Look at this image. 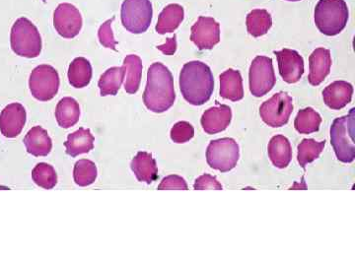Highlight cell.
<instances>
[{
    "mask_svg": "<svg viewBox=\"0 0 355 266\" xmlns=\"http://www.w3.org/2000/svg\"><path fill=\"white\" fill-rule=\"evenodd\" d=\"M11 49L16 55L36 58L42 53V37L38 28L28 18L17 19L11 28Z\"/></svg>",
    "mask_w": 355,
    "mask_h": 266,
    "instance_id": "obj_4",
    "label": "cell"
},
{
    "mask_svg": "<svg viewBox=\"0 0 355 266\" xmlns=\"http://www.w3.org/2000/svg\"><path fill=\"white\" fill-rule=\"evenodd\" d=\"M124 71V90L128 94H135L138 91L141 75H142V61L138 55L129 54L127 55L122 64Z\"/></svg>",
    "mask_w": 355,
    "mask_h": 266,
    "instance_id": "obj_25",
    "label": "cell"
},
{
    "mask_svg": "<svg viewBox=\"0 0 355 266\" xmlns=\"http://www.w3.org/2000/svg\"><path fill=\"white\" fill-rule=\"evenodd\" d=\"M354 122V108H351L349 114L335 118L331 126V143L337 160L342 163H352L355 159Z\"/></svg>",
    "mask_w": 355,
    "mask_h": 266,
    "instance_id": "obj_5",
    "label": "cell"
},
{
    "mask_svg": "<svg viewBox=\"0 0 355 266\" xmlns=\"http://www.w3.org/2000/svg\"><path fill=\"white\" fill-rule=\"evenodd\" d=\"M124 71L122 67H111L103 73L99 79L98 86L102 97L117 95L124 82Z\"/></svg>",
    "mask_w": 355,
    "mask_h": 266,
    "instance_id": "obj_27",
    "label": "cell"
},
{
    "mask_svg": "<svg viewBox=\"0 0 355 266\" xmlns=\"http://www.w3.org/2000/svg\"><path fill=\"white\" fill-rule=\"evenodd\" d=\"M287 1H300V0H287Z\"/></svg>",
    "mask_w": 355,
    "mask_h": 266,
    "instance_id": "obj_38",
    "label": "cell"
},
{
    "mask_svg": "<svg viewBox=\"0 0 355 266\" xmlns=\"http://www.w3.org/2000/svg\"><path fill=\"white\" fill-rule=\"evenodd\" d=\"M130 168L136 178L141 183L150 184L157 178V164L150 153L138 152L131 161Z\"/></svg>",
    "mask_w": 355,
    "mask_h": 266,
    "instance_id": "obj_19",
    "label": "cell"
},
{
    "mask_svg": "<svg viewBox=\"0 0 355 266\" xmlns=\"http://www.w3.org/2000/svg\"><path fill=\"white\" fill-rule=\"evenodd\" d=\"M97 167L94 162L81 159L77 161L74 165L73 170V178L77 185L79 186H88L95 183L97 178Z\"/></svg>",
    "mask_w": 355,
    "mask_h": 266,
    "instance_id": "obj_30",
    "label": "cell"
},
{
    "mask_svg": "<svg viewBox=\"0 0 355 266\" xmlns=\"http://www.w3.org/2000/svg\"><path fill=\"white\" fill-rule=\"evenodd\" d=\"M232 111L226 105H217L205 111L201 116V126L207 134L224 131L230 124Z\"/></svg>",
    "mask_w": 355,
    "mask_h": 266,
    "instance_id": "obj_15",
    "label": "cell"
},
{
    "mask_svg": "<svg viewBox=\"0 0 355 266\" xmlns=\"http://www.w3.org/2000/svg\"><path fill=\"white\" fill-rule=\"evenodd\" d=\"M27 113L23 105L12 103L0 113V132L6 138H15L26 124Z\"/></svg>",
    "mask_w": 355,
    "mask_h": 266,
    "instance_id": "obj_13",
    "label": "cell"
},
{
    "mask_svg": "<svg viewBox=\"0 0 355 266\" xmlns=\"http://www.w3.org/2000/svg\"><path fill=\"white\" fill-rule=\"evenodd\" d=\"M293 112L292 98L285 92L274 94L263 102L260 108V115L264 123L271 127L285 125Z\"/></svg>",
    "mask_w": 355,
    "mask_h": 266,
    "instance_id": "obj_10",
    "label": "cell"
},
{
    "mask_svg": "<svg viewBox=\"0 0 355 266\" xmlns=\"http://www.w3.org/2000/svg\"><path fill=\"white\" fill-rule=\"evenodd\" d=\"M59 83V75L55 68L48 64H42L30 74V92L36 100L48 102L53 100L58 92Z\"/></svg>",
    "mask_w": 355,
    "mask_h": 266,
    "instance_id": "obj_8",
    "label": "cell"
},
{
    "mask_svg": "<svg viewBox=\"0 0 355 266\" xmlns=\"http://www.w3.org/2000/svg\"><path fill=\"white\" fill-rule=\"evenodd\" d=\"M55 118L58 125L62 128H70L74 126L80 118V107L75 99L65 97L56 105Z\"/></svg>",
    "mask_w": 355,
    "mask_h": 266,
    "instance_id": "obj_24",
    "label": "cell"
},
{
    "mask_svg": "<svg viewBox=\"0 0 355 266\" xmlns=\"http://www.w3.org/2000/svg\"><path fill=\"white\" fill-rule=\"evenodd\" d=\"M240 150L233 138H220L212 140L206 150L207 164L214 170L227 173L236 167Z\"/></svg>",
    "mask_w": 355,
    "mask_h": 266,
    "instance_id": "obj_7",
    "label": "cell"
},
{
    "mask_svg": "<svg viewBox=\"0 0 355 266\" xmlns=\"http://www.w3.org/2000/svg\"><path fill=\"white\" fill-rule=\"evenodd\" d=\"M190 40L198 49H211L220 42V25L211 17L200 16L191 27Z\"/></svg>",
    "mask_w": 355,
    "mask_h": 266,
    "instance_id": "obj_12",
    "label": "cell"
},
{
    "mask_svg": "<svg viewBox=\"0 0 355 266\" xmlns=\"http://www.w3.org/2000/svg\"><path fill=\"white\" fill-rule=\"evenodd\" d=\"M170 136L175 143H185L195 136V128L188 121H179L172 127Z\"/></svg>",
    "mask_w": 355,
    "mask_h": 266,
    "instance_id": "obj_33",
    "label": "cell"
},
{
    "mask_svg": "<svg viewBox=\"0 0 355 266\" xmlns=\"http://www.w3.org/2000/svg\"><path fill=\"white\" fill-rule=\"evenodd\" d=\"M193 188L202 190V189H222V185L216 179L215 177H212L210 174H202L195 179V183L193 184Z\"/></svg>",
    "mask_w": 355,
    "mask_h": 266,
    "instance_id": "obj_36",
    "label": "cell"
},
{
    "mask_svg": "<svg viewBox=\"0 0 355 266\" xmlns=\"http://www.w3.org/2000/svg\"><path fill=\"white\" fill-rule=\"evenodd\" d=\"M26 150L35 157L48 156L53 148V141L48 131L42 126H34L24 137Z\"/></svg>",
    "mask_w": 355,
    "mask_h": 266,
    "instance_id": "obj_18",
    "label": "cell"
},
{
    "mask_svg": "<svg viewBox=\"0 0 355 266\" xmlns=\"http://www.w3.org/2000/svg\"><path fill=\"white\" fill-rule=\"evenodd\" d=\"M159 50H161L164 54L166 55H172L176 53L177 49V41H176V35H174V37L168 38V41L162 44L157 47Z\"/></svg>",
    "mask_w": 355,
    "mask_h": 266,
    "instance_id": "obj_37",
    "label": "cell"
},
{
    "mask_svg": "<svg viewBox=\"0 0 355 266\" xmlns=\"http://www.w3.org/2000/svg\"><path fill=\"white\" fill-rule=\"evenodd\" d=\"M220 96L232 102L241 101L244 98L243 79L240 71L228 69L220 75Z\"/></svg>",
    "mask_w": 355,
    "mask_h": 266,
    "instance_id": "obj_20",
    "label": "cell"
},
{
    "mask_svg": "<svg viewBox=\"0 0 355 266\" xmlns=\"http://www.w3.org/2000/svg\"><path fill=\"white\" fill-rule=\"evenodd\" d=\"M278 61L279 73L286 83L293 84L298 82L304 73V60L296 50L283 48L274 51Z\"/></svg>",
    "mask_w": 355,
    "mask_h": 266,
    "instance_id": "obj_14",
    "label": "cell"
},
{
    "mask_svg": "<svg viewBox=\"0 0 355 266\" xmlns=\"http://www.w3.org/2000/svg\"><path fill=\"white\" fill-rule=\"evenodd\" d=\"M247 29L251 36L259 38L266 35L272 26V19L269 13L264 9H254L246 19Z\"/></svg>",
    "mask_w": 355,
    "mask_h": 266,
    "instance_id": "obj_28",
    "label": "cell"
},
{
    "mask_svg": "<svg viewBox=\"0 0 355 266\" xmlns=\"http://www.w3.org/2000/svg\"><path fill=\"white\" fill-rule=\"evenodd\" d=\"M176 101L175 87L171 71L161 62L148 68L143 103L149 111L162 113L171 108Z\"/></svg>",
    "mask_w": 355,
    "mask_h": 266,
    "instance_id": "obj_1",
    "label": "cell"
},
{
    "mask_svg": "<svg viewBox=\"0 0 355 266\" xmlns=\"http://www.w3.org/2000/svg\"><path fill=\"white\" fill-rule=\"evenodd\" d=\"M348 15L344 0H319L315 8V24L322 34L337 36L345 28Z\"/></svg>",
    "mask_w": 355,
    "mask_h": 266,
    "instance_id": "obj_3",
    "label": "cell"
},
{
    "mask_svg": "<svg viewBox=\"0 0 355 266\" xmlns=\"http://www.w3.org/2000/svg\"><path fill=\"white\" fill-rule=\"evenodd\" d=\"M353 87L346 81H334L322 91V99L332 109H341L351 102Z\"/></svg>",
    "mask_w": 355,
    "mask_h": 266,
    "instance_id": "obj_17",
    "label": "cell"
},
{
    "mask_svg": "<svg viewBox=\"0 0 355 266\" xmlns=\"http://www.w3.org/2000/svg\"><path fill=\"white\" fill-rule=\"evenodd\" d=\"M82 16L79 10L70 3H61L54 10L53 26L64 38H73L82 29Z\"/></svg>",
    "mask_w": 355,
    "mask_h": 266,
    "instance_id": "obj_11",
    "label": "cell"
},
{
    "mask_svg": "<svg viewBox=\"0 0 355 266\" xmlns=\"http://www.w3.org/2000/svg\"><path fill=\"white\" fill-rule=\"evenodd\" d=\"M185 18L184 8L180 4H169L160 13L156 25V32L160 35L172 33L179 28Z\"/></svg>",
    "mask_w": 355,
    "mask_h": 266,
    "instance_id": "obj_23",
    "label": "cell"
},
{
    "mask_svg": "<svg viewBox=\"0 0 355 266\" xmlns=\"http://www.w3.org/2000/svg\"><path fill=\"white\" fill-rule=\"evenodd\" d=\"M153 9L150 0H124L121 5L122 26L131 34H142L150 27Z\"/></svg>",
    "mask_w": 355,
    "mask_h": 266,
    "instance_id": "obj_6",
    "label": "cell"
},
{
    "mask_svg": "<svg viewBox=\"0 0 355 266\" xmlns=\"http://www.w3.org/2000/svg\"><path fill=\"white\" fill-rule=\"evenodd\" d=\"M34 183L44 189H53L57 183V174L54 168L48 163H38L32 171Z\"/></svg>",
    "mask_w": 355,
    "mask_h": 266,
    "instance_id": "obj_32",
    "label": "cell"
},
{
    "mask_svg": "<svg viewBox=\"0 0 355 266\" xmlns=\"http://www.w3.org/2000/svg\"><path fill=\"white\" fill-rule=\"evenodd\" d=\"M94 141L95 138L90 129L80 127L78 130L67 136V140L64 143L65 152L71 157L89 153L94 148Z\"/></svg>",
    "mask_w": 355,
    "mask_h": 266,
    "instance_id": "obj_22",
    "label": "cell"
},
{
    "mask_svg": "<svg viewBox=\"0 0 355 266\" xmlns=\"http://www.w3.org/2000/svg\"><path fill=\"white\" fill-rule=\"evenodd\" d=\"M67 77L70 85L76 89L88 86L92 79L91 63L84 57H76L70 63Z\"/></svg>",
    "mask_w": 355,
    "mask_h": 266,
    "instance_id": "obj_26",
    "label": "cell"
},
{
    "mask_svg": "<svg viewBox=\"0 0 355 266\" xmlns=\"http://www.w3.org/2000/svg\"><path fill=\"white\" fill-rule=\"evenodd\" d=\"M322 122L321 115L312 108H306L297 113L294 126L301 134H310L319 130Z\"/></svg>",
    "mask_w": 355,
    "mask_h": 266,
    "instance_id": "obj_29",
    "label": "cell"
},
{
    "mask_svg": "<svg viewBox=\"0 0 355 266\" xmlns=\"http://www.w3.org/2000/svg\"><path fill=\"white\" fill-rule=\"evenodd\" d=\"M180 89L184 99L192 106H201L211 98L214 79L208 65L193 60L185 63L180 73Z\"/></svg>",
    "mask_w": 355,
    "mask_h": 266,
    "instance_id": "obj_2",
    "label": "cell"
},
{
    "mask_svg": "<svg viewBox=\"0 0 355 266\" xmlns=\"http://www.w3.org/2000/svg\"><path fill=\"white\" fill-rule=\"evenodd\" d=\"M114 20V17L109 19V20L106 21L103 24L98 32V37H99V41L102 45H104L105 48H112L114 50H117L115 48V45H117V41L114 40V37L112 31V23Z\"/></svg>",
    "mask_w": 355,
    "mask_h": 266,
    "instance_id": "obj_34",
    "label": "cell"
},
{
    "mask_svg": "<svg viewBox=\"0 0 355 266\" xmlns=\"http://www.w3.org/2000/svg\"><path fill=\"white\" fill-rule=\"evenodd\" d=\"M250 91L253 96L262 97L272 90L276 83L272 59L259 55L253 60L249 73Z\"/></svg>",
    "mask_w": 355,
    "mask_h": 266,
    "instance_id": "obj_9",
    "label": "cell"
},
{
    "mask_svg": "<svg viewBox=\"0 0 355 266\" xmlns=\"http://www.w3.org/2000/svg\"><path fill=\"white\" fill-rule=\"evenodd\" d=\"M159 190L163 189H183L186 190L189 189V186L185 178H183L180 176L176 174H172V176H168L162 179V181L158 185Z\"/></svg>",
    "mask_w": 355,
    "mask_h": 266,
    "instance_id": "obj_35",
    "label": "cell"
},
{
    "mask_svg": "<svg viewBox=\"0 0 355 266\" xmlns=\"http://www.w3.org/2000/svg\"><path fill=\"white\" fill-rule=\"evenodd\" d=\"M325 146V140L317 142L314 139H303L298 145V154H297V160L300 166L305 168L307 164L312 163L313 161L318 159Z\"/></svg>",
    "mask_w": 355,
    "mask_h": 266,
    "instance_id": "obj_31",
    "label": "cell"
},
{
    "mask_svg": "<svg viewBox=\"0 0 355 266\" xmlns=\"http://www.w3.org/2000/svg\"><path fill=\"white\" fill-rule=\"evenodd\" d=\"M332 67L331 51L324 48L315 49L309 57V82L313 86H318L330 74Z\"/></svg>",
    "mask_w": 355,
    "mask_h": 266,
    "instance_id": "obj_16",
    "label": "cell"
},
{
    "mask_svg": "<svg viewBox=\"0 0 355 266\" xmlns=\"http://www.w3.org/2000/svg\"><path fill=\"white\" fill-rule=\"evenodd\" d=\"M268 157L273 166L278 168H286L292 160V148L289 140L283 135H275L267 146Z\"/></svg>",
    "mask_w": 355,
    "mask_h": 266,
    "instance_id": "obj_21",
    "label": "cell"
}]
</instances>
